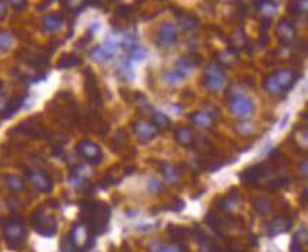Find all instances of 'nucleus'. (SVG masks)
<instances>
[{"mask_svg":"<svg viewBox=\"0 0 308 252\" xmlns=\"http://www.w3.org/2000/svg\"><path fill=\"white\" fill-rule=\"evenodd\" d=\"M161 252H182L179 248H176V247H165L163 245V248L161 250Z\"/></svg>","mask_w":308,"mask_h":252,"instance_id":"obj_41","label":"nucleus"},{"mask_svg":"<svg viewBox=\"0 0 308 252\" xmlns=\"http://www.w3.org/2000/svg\"><path fill=\"white\" fill-rule=\"evenodd\" d=\"M132 130L135 132L138 141L142 144H146L158 135L159 128L155 126L154 123L146 122V120H137V122L132 123Z\"/></svg>","mask_w":308,"mask_h":252,"instance_id":"obj_10","label":"nucleus"},{"mask_svg":"<svg viewBox=\"0 0 308 252\" xmlns=\"http://www.w3.org/2000/svg\"><path fill=\"white\" fill-rule=\"evenodd\" d=\"M42 25H44V28H45L47 31H49V33H57V31H59V30L62 28L64 20H62V17H59L58 14L54 13V14L45 16L44 21H42Z\"/></svg>","mask_w":308,"mask_h":252,"instance_id":"obj_19","label":"nucleus"},{"mask_svg":"<svg viewBox=\"0 0 308 252\" xmlns=\"http://www.w3.org/2000/svg\"><path fill=\"white\" fill-rule=\"evenodd\" d=\"M234 252H242V251H234Z\"/></svg>","mask_w":308,"mask_h":252,"instance_id":"obj_47","label":"nucleus"},{"mask_svg":"<svg viewBox=\"0 0 308 252\" xmlns=\"http://www.w3.org/2000/svg\"><path fill=\"white\" fill-rule=\"evenodd\" d=\"M178 41V28L169 21L159 25L156 33V44L162 48H169Z\"/></svg>","mask_w":308,"mask_h":252,"instance_id":"obj_9","label":"nucleus"},{"mask_svg":"<svg viewBox=\"0 0 308 252\" xmlns=\"http://www.w3.org/2000/svg\"><path fill=\"white\" fill-rule=\"evenodd\" d=\"M289 11L294 16H304L307 11V0H292L289 4Z\"/></svg>","mask_w":308,"mask_h":252,"instance_id":"obj_26","label":"nucleus"},{"mask_svg":"<svg viewBox=\"0 0 308 252\" xmlns=\"http://www.w3.org/2000/svg\"><path fill=\"white\" fill-rule=\"evenodd\" d=\"M76 152L81 155L83 159L92 163H99L103 158V152H102L100 146L92 141H88V139H83V141L78 142Z\"/></svg>","mask_w":308,"mask_h":252,"instance_id":"obj_8","label":"nucleus"},{"mask_svg":"<svg viewBox=\"0 0 308 252\" xmlns=\"http://www.w3.org/2000/svg\"><path fill=\"white\" fill-rule=\"evenodd\" d=\"M148 190L151 193H161L163 190V183L159 179H151L148 182Z\"/></svg>","mask_w":308,"mask_h":252,"instance_id":"obj_33","label":"nucleus"},{"mask_svg":"<svg viewBox=\"0 0 308 252\" xmlns=\"http://www.w3.org/2000/svg\"><path fill=\"white\" fill-rule=\"evenodd\" d=\"M4 183H6V186H7L13 193H20V192L24 190L25 187L24 180L21 179V178H18V176H16V175H8V176H6Z\"/></svg>","mask_w":308,"mask_h":252,"instance_id":"obj_23","label":"nucleus"},{"mask_svg":"<svg viewBox=\"0 0 308 252\" xmlns=\"http://www.w3.org/2000/svg\"><path fill=\"white\" fill-rule=\"evenodd\" d=\"M168 233L169 236L178 241V243H182V241H186L190 237V231L187 230L186 227H180V226H169L168 227Z\"/></svg>","mask_w":308,"mask_h":252,"instance_id":"obj_22","label":"nucleus"},{"mask_svg":"<svg viewBox=\"0 0 308 252\" xmlns=\"http://www.w3.org/2000/svg\"><path fill=\"white\" fill-rule=\"evenodd\" d=\"M287 122H289V114H286V116L283 117V120H282V123H280V130L284 128V124H286Z\"/></svg>","mask_w":308,"mask_h":252,"instance_id":"obj_43","label":"nucleus"},{"mask_svg":"<svg viewBox=\"0 0 308 252\" xmlns=\"http://www.w3.org/2000/svg\"><path fill=\"white\" fill-rule=\"evenodd\" d=\"M284 185H287V179H284V178H282V179L272 180V182H270V185H269V189H270V190H276V189L283 187Z\"/></svg>","mask_w":308,"mask_h":252,"instance_id":"obj_38","label":"nucleus"},{"mask_svg":"<svg viewBox=\"0 0 308 252\" xmlns=\"http://www.w3.org/2000/svg\"><path fill=\"white\" fill-rule=\"evenodd\" d=\"M290 252H304V247L299 238H293L292 244H290Z\"/></svg>","mask_w":308,"mask_h":252,"instance_id":"obj_37","label":"nucleus"},{"mask_svg":"<svg viewBox=\"0 0 308 252\" xmlns=\"http://www.w3.org/2000/svg\"><path fill=\"white\" fill-rule=\"evenodd\" d=\"M219 58V62H222V64H232V62H235L236 61V52L234 51V49H225V51H222L221 54L218 55Z\"/></svg>","mask_w":308,"mask_h":252,"instance_id":"obj_29","label":"nucleus"},{"mask_svg":"<svg viewBox=\"0 0 308 252\" xmlns=\"http://www.w3.org/2000/svg\"><path fill=\"white\" fill-rule=\"evenodd\" d=\"M272 75V78L275 79V82L277 83V86L280 88V90H282V93H286V92H289V90L292 89L293 86H294V83H296V72L294 71H292V69H277L276 72L270 73Z\"/></svg>","mask_w":308,"mask_h":252,"instance_id":"obj_11","label":"nucleus"},{"mask_svg":"<svg viewBox=\"0 0 308 252\" xmlns=\"http://www.w3.org/2000/svg\"><path fill=\"white\" fill-rule=\"evenodd\" d=\"M10 3L16 8H21L25 6V0H10Z\"/></svg>","mask_w":308,"mask_h":252,"instance_id":"obj_40","label":"nucleus"},{"mask_svg":"<svg viewBox=\"0 0 308 252\" xmlns=\"http://www.w3.org/2000/svg\"><path fill=\"white\" fill-rule=\"evenodd\" d=\"M162 248H163L162 243L156 241V243H154V244L149 247V252H161V250H162Z\"/></svg>","mask_w":308,"mask_h":252,"instance_id":"obj_39","label":"nucleus"},{"mask_svg":"<svg viewBox=\"0 0 308 252\" xmlns=\"http://www.w3.org/2000/svg\"><path fill=\"white\" fill-rule=\"evenodd\" d=\"M161 173H162L163 179L166 180L169 185H179L180 182V172L179 169L169 162L161 163Z\"/></svg>","mask_w":308,"mask_h":252,"instance_id":"obj_16","label":"nucleus"},{"mask_svg":"<svg viewBox=\"0 0 308 252\" xmlns=\"http://www.w3.org/2000/svg\"><path fill=\"white\" fill-rule=\"evenodd\" d=\"M31 224L35 231L42 237H54L57 234V220L52 217L44 207L37 209L31 216Z\"/></svg>","mask_w":308,"mask_h":252,"instance_id":"obj_3","label":"nucleus"},{"mask_svg":"<svg viewBox=\"0 0 308 252\" xmlns=\"http://www.w3.org/2000/svg\"><path fill=\"white\" fill-rule=\"evenodd\" d=\"M27 179L30 182V185L35 187L38 192L42 193H49L52 190V179L49 178L48 173H45L41 169L33 168L27 171Z\"/></svg>","mask_w":308,"mask_h":252,"instance_id":"obj_7","label":"nucleus"},{"mask_svg":"<svg viewBox=\"0 0 308 252\" xmlns=\"http://www.w3.org/2000/svg\"><path fill=\"white\" fill-rule=\"evenodd\" d=\"M203 252H218V251H203Z\"/></svg>","mask_w":308,"mask_h":252,"instance_id":"obj_45","label":"nucleus"},{"mask_svg":"<svg viewBox=\"0 0 308 252\" xmlns=\"http://www.w3.org/2000/svg\"><path fill=\"white\" fill-rule=\"evenodd\" d=\"M255 6L266 18L275 16L276 10H277L276 0H255Z\"/></svg>","mask_w":308,"mask_h":252,"instance_id":"obj_18","label":"nucleus"},{"mask_svg":"<svg viewBox=\"0 0 308 252\" xmlns=\"http://www.w3.org/2000/svg\"><path fill=\"white\" fill-rule=\"evenodd\" d=\"M4 16H6V6H4V3L0 0V18H3Z\"/></svg>","mask_w":308,"mask_h":252,"instance_id":"obj_42","label":"nucleus"},{"mask_svg":"<svg viewBox=\"0 0 308 252\" xmlns=\"http://www.w3.org/2000/svg\"><path fill=\"white\" fill-rule=\"evenodd\" d=\"M146 57V49L142 47H134L130 51V58L132 61H144Z\"/></svg>","mask_w":308,"mask_h":252,"instance_id":"obj_31","label":"nucleus"},{"mask_svg":"<svg viewBox=\"0 0 308 252\" xmlns=\"http://www.w3.org/2000/svg\"><path fill=\"white\" fill-rule=\"evenodd\" d=\"M228 110L236 120H249L255 112V105L242 90L232 89L228 98Z\"/></svg>","mask_w":308,"mask_h":252,"instance_id":"obj_1","label":"nucleus"},{"mask_svg":"<svg viewBox=\"0 0 308 252\" xmlns=\"http://www.w3.org/2000/svg\"><path fill=\"white\" fill-rule=\"evenodd\" d=\"M239 202H241V199H239V196L235 195V193H231V195H227L221 202H219V209L221 210H224V212L227 213H231L234 212V210H236L238 209V206H239Z\"/></svg>","mask_w":308,"mask_h":252,"instance_id":"obj_20","label":"nucleus"},{"mask_svg":"<svg viewBox=\"0 0 308 252\" xmlns=\"http://www.w3.org/2000/svg\"><path fill=\"white\" fill-rule=\"evenodd\" d=\"M165 206H168V207H163L165 210H171V212H180V210H183V209H185V202H183L182 199H175L172 203L165 204Z\"/></svg>","mask_w":308,"mask_h":252,"instance_id":"obj_35","label":"nucleus"},{"mask_svg":"<svg viewBox=\"0 0 308 252\" xmlns=\"http://www.w3.org/2000/svg\"><path fill=\"white\" fill-rule=\"evenodd\" d=\"M175 137H176V141L182 146H186V148H190V146L195 145L196 142V137L195 132L192 128L189 127H179L176 132H175Z\"/></svg>","mask_w":308,"mask_h":252,"instance_id":"obj_17","label":"nucleus"},{"mask_svg":"<svg viewBox=\"0 0 308 252\" xmlns=\"http://www.w3.org/2000/svg\"><path fill=\"white\" fill-rule=\"evenodd\" d=\"M236 127H238V128H236L238 132H239V134H242V135H251L252 132L255 131V126L251 124V123H248V120H242V122H239Z\"/></svg>","mask_w":308,"mask_h":252,"instance_id":"obj_30","label":"nucleus"},{"mask_svg":"<svg viewBox=\"0 0 308 252\" xmlns=\"http://www.w3.org/2000/svg\"><path fill=\"white\" fill-rule=\"evenodd\" d=\"M252 206H253V209H255L256 212L259 213L260 216H266V214H269V213L272 212V209H273V203H272V200L268 199V197H258V199H255V200L252 202Z\"/></svg>","mask_w":308,"mask_h":252,"instance_id":"obj_21","label":"nucleus"},{"mask_svg":"<svg viewBox=\"0 0 308 252\" xmlns=\"http://www.w3.org/2000/svg\"><path fill=\"white\" fill-rule=\"evenodd\" d=\"M276 34H277V38L282 41L283 44H292L293 41L296 40V28H294V25H293L289 20H286V18H282V20L277 23Z\"/></svg>","mask_w":308,"mask_h":252,"instance_id":"obj_13","label":"nucleus"},{"mask_svg":"<svg viewBox=\"0 0 308 252\" xmlns=\"http://www.w3.org/2000/svg\"><path fill=\"white\" fill-rule=\"evenodd\" d=\"M118 73H120V76H121L124 81H132L134 79V71H132V66H131V62L130 61H125V62H122L121 66H120V69H118Z\"/></svg>","mask_w":308,"mask_h":252,"instance_id":"obj_27","label":"nucleus"},{"mask_svg":"<svg viewBox=\"0 0 308 252\" xmlns=\"http://www.w3.org/2000/svg\"><path fill=\"white\" fill-rule=\"evenodd\" d=\"M197 20H196L195 17L192 16H185L183 18H182V27L185 28V30H189V31H192V30H196L197 28Z\"/></svg>","mask_w":308,"mask_h":252,"instance_id":"obj_32","label":"nucleus"},{"mask_svg":"<svg viewBox=\"0 0 308 252\" xmlns=\"http://www.w3.org/2000/svg\"><path fill=\"white\" fill-rule=\"evenodd\" d=\"M0 216H1V209H0Z\"/></svg>","mask_w":308,"mask_h":252,"instance_id":"obj_46","label":"nucleus"},{"mask_svg":"<svg viewBox=\"0 0 308 252\" xmlns=\"http://www.w3.org/2000/svg\"><path fill=\"white\" fill-rule=\"evenodd\" d=\"M85 209V224L90 228V231H96L98 234L104 231L107 221L110 217V210L105 204L89 203L83 206Z\"/></svg>","mask_w":308,"mask_h":252,"instance_id":"obj_2","label":"nucleus"},{"mask_svg":"<svg viewBox=\"0 0 308 252\" xmlns=\"http://www.w3.org/2000/svg\"><path fill=\"white\" fill-rule=\"evenodd\" d=\"M62 252H72L71 250H68V248H62Z\"/></svg>","mask_w":308,"mask_h":252,"instance_id":"obj_44","label":"nucleus"},{"mask_svg":"<svg viewBox=\"0 0 308 252\" xmlns=\"http://www.w3.org/2000/svg\"><path fill=\"white\" fill-rule=\"evenodd\" d=\"M93 233L85 223H76L71 230V247L75 252H86L93 247Z\"/></svg>","mask_w":308,"mask_h":252,"instance_id":"obj_5","label":"nucleus"},{"mask_svg":"<svg viewBox=\"0 0 308 252\" xmlns=\"http://www.w3.org/2000/svg\"><path fill=\"white\" fill-rule=\"evenodd\" d=\"M190 122L202 130H210L214 126V116L205 110H199L190 114Z\"/></svg>","mask_w":308,"mask_h":252,"instance_id":"obj_14","label":"nucleus"},{"mask_svg":"<svg viewBox=\"0 0 308 252\" xmlns=\"http://www.w3.org/2000/svg\"><path fill=\"white\" fill-rule=\"evenodd\" d=\"M85 0H64V4L71 10H79L83 6Z\"/></svg>","mask_w":308,"mask_h":252,"instance_id":"obj_36","label":"nucleus"},{"mask_svg":"<svg viewBox=\"0 0 308 252\" xmlns=\"http://www.w3.org/2000/svg\"><path fill=\"white\" fill-rule=\"evenodd\" d=\"M3 234L8 248L18 250L21 248L25 241V228L18 220H7L3 227Z\"/></svg>","mask_w":308,"mask_h":252,"instance_id":"obj_6","label":"nucleus"},{"mask_svg":"<svg viewBox=\"0 0 308 252\" xmlns=\"http://www.w3.org/2000/svg\"><path fill=\"white\" fill-rule=\"evenodd\" d=\"M152 123L158 128H168L171 126V120H169L168 116H165L162 113H156V112L152 114Z\"/></svg>","mask_w":308,"mask_h":252,"instance_id":"obj_28","label":"nucleus"},{"mask_svg":"<svg viewBox=\"0 0 308 252\" xmlns=\"http://www.w3.org/2000/svg\"><path fill=\"white\" fill-rule=\"evenodd\" d=\"M175 71H176V72H178L179 75L185 79V78H187L190 73L193 72V64L190 62V59H187V58H182L178 64H176Z\"/></svg>","mask_w":308,"mask_h":252,"instance_id":"obj_25","label":"nucleus"},{"mask_svg":"<svg viewBox=\"0 0 308 252\" xmlns=\"http://www.w3.org/2000/svg\"><path fill=\"white\" fill-rule=\"evenodd\" d=\"M11 42H13V37L11 34L8 33H1L0 34V49L6 51L11 47Z\"/></svg>","mask_w":308,"mask_h":252,"instance_id":"obj_34","label":"nucleus"},{"mask_svg":"<svg viewBox=\"0 0 308 252\" xmlns=\"http://www.w3.org/2000/svg\"><path fill=\"white\" fill-rule=\"evenodd\" d=\"M265 173H266V166H265L263 163H259V165H255V166H252L249 169H245V171L239 175V178H241L245 183L253 185V183H256L260 178H263Z\"/></svg>","mask_w":308,"mask_h":252,"instance_id":"obj_15","label":"nucleus"},{"mask_svg":"<svg viewBox=\"0 0 308 252\" xmlns=\"http://www.w3.org/2000/svg\"><path fill=\"white\" fill-rule=\"evenodd\" d=\"M162 81L165 85H168V86H171V88H176V86H179V85L182 83L183 78H182V76H180V75H179L175 69H172V71H166V72H163Z\"/></svg>","mask_w":308,"mask_h":252,"instance_id":"obj_24","label":"nucleus"},{"mask_svg":"<svg viewBox=\"0 0 308 252\" xmlns=\"http://www.w3.org/2000/svg\"><path fill=\"white\" fill-rule=\"evenodd\" d=\"M225 82H227V75L222 66L215 62H211L207 65L203 75V85L205 89L212 93H217L225 86Z\"/></svg>","mask_w":308,"mask_h":252,"instance_id":"obj_4","label":"nucleus"},{"mask_svg":"<svg viewBox=\"0 0 308 252\" xmlns=\"http://www.w3.org/2000/svg\"><path fill=\"white\" fill-rule=\"evenodd\" d=\"M293 226V219L289 216H277L273 220H270L268 223V234L270 237L283 234L286 231H289Z\"/></svg>","mask_w":308,"mask_h":252,"instance_id":"obj_12","label":"nucleus"}]
</instances>
